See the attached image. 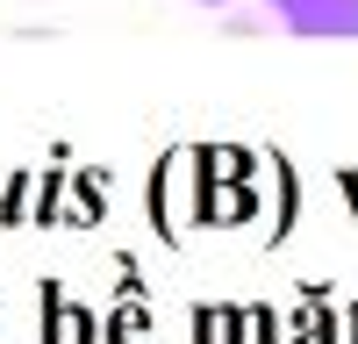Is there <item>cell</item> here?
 I'll return each mask as SVG.
<instances>
[{
	"label": "cell",
	"instance_id": "6da1fadb",
	"mask_svg": "<svg viewBox=\"0 0 358 344\" xmlns=\"http://www.w3.org/2000/svg\"><path fill=\"white\" fill-rule=\"evenodd\" d=\"M273 15L294 29V36H330V43H344V36H358V0H273Z\"/></svg>",
	"mask_w": 358,
	"mask_h": 344
},
{
	"label": "cell",
	"instance_id": "7a4b0ae2",
	"mask_svg": "<svg viewBox=\"0 0 358 344\" xmlns=\"http://www.w3.org/2000/svg\"><path fill=\"white\" fill-rule=\"evenodd\" d=\"M201 8H229V0H201Z\"/></svg>",
	"mask_w": 358,
	"mask_h": 344
}]
</instances>
